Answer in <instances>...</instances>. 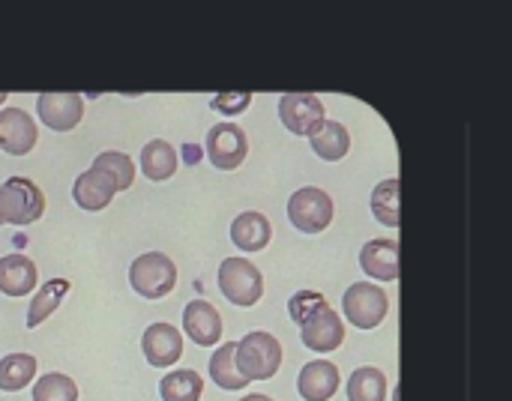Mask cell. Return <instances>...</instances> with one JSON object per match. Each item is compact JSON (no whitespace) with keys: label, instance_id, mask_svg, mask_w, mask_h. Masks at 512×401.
Wrapping results in <instances>:
<instances>
[{"label":"cell","instance_id":"1","mask_svg":"<svg viewBox=\"0 0 512 401\" xmlns=\"http://www.w3.org/2000/svg\"><path fill=\"white\" fill-rule=\"evenodd\" d=\"M45 213V195L30 177H9L0 186V228L3 225H33Z\"/></svg>","mask_w":512,"mask_h":401},{"label":"cell","instance_id":"2","mask_svg":"<svg viewBox=\"0 0 512 401\" xmlns=\"http://www.w3.org/2000/svg\"><path fill=\"white\" fill-rule=\"evenodd\" d=\"M282 366V345L270 333H249L237 342V369L246 381H270Z\"/></svg>","mask_w":512,"mask_h":401},{"label":"cell","instance_id":"3","mask_svg":"<svg viewBox=\"0 0 512 401\" xmlns=\"http://www.w3.org/2000/svg\"><path fill=\"white\" fill-rule=\"evenodd\" d=\"M129 285L144 300H162L177 285V264L162 252L138 255L129 267Z\"/></svg>","mask_w":512,"mask_h":401},{"label":"cell","instance_id":"4","mask_svg":"<svg viewBox=\"0 0 512 401\" xmlns=\"http://www.w3.org/2000/svg\"><path fill=\"white\" fill-rule=\"evenodd\" d=\"M219 291L234 306H255L264 297V276L249 258H225L219 267Z\"/></svg>","mask_w":512,"mask_h":401},{"label":"cell","instance_id":"5","mask_svg":"<svg viewBox=\"0 0 512 401\" xmlns=\"http://www.w3.org/2000/svg\"><path fill=\"white\" fill-rule=\"evenodd\" d=\"M288 219L303 234H321L333 222V198L324 189H297L288 201Z\"/></svg>","mask_w":512,"mask_h":401},{"label":"cell","instance_id":"6","mask_svg":"<svg viewBox=\"0 0 512 401\" xmlns=\"http://www.w3.org/2000/svg\"><path fill=\"white\" fill-rule=\"evenodd\" d=\"M342 309H345V318L360 327V330H375L387 312H390V297L384 294V288L378 285H369V282H354L348 291H345V300H342Z\"/></svg>","mask_w":512,"mask_h":401},{"label":"cell","instance_id":"7","mask_svg":"<svg viewBox=\"0 0 512 401\" xmlns=\"http://www.w3.org/2000/svg\"><path fill=\"white\" fill-rule=\"evenodd\" d=\"M249 156V138L237 123H216L207 132V159L219 171H234Z\"/></svg>","mask_w":512,"mask_h":401},{"label":"cell","instance_id":"8","mask_svg":"<svg viewBox=\"0 0 512 401\" xmlns=\"http://www.w3.org/2000/svg\"><path fill=\"white\" fill-rule=\"evenodd\" d=\"M279 120L285 123L288 132L312 138L318 126L327 120V111L315 93H285L279 99Z\"/></svg>","mask_w":512,"mask_h":401},{"label":"cell","instance_id":"9","mask_svg":"<svg viewBox=\"0 0 512 401\" xmlns=\"http://www.w3.org/2000/svg\"><path fill=\"white\" fill-rule=\"evenodd\" d=\"M300 339H303V345L309 351L330 354V351H336L345 342V324H342L339 312L327 303V306H321L315 315H309L300 324Z\"/></svg>","mask_w":512,"mask_h":401},{"label":"cell","instance_id":"10","mask_svg":"<svg viewBox=\"0 0 512 401\" xmlns=\"http://www.w3.org/2000/svg\"><path fill=\"white\" fill-rule=\"evenodd\" d=\"M39 120L54 132H69L84 117V99L78 93H42L36 99Z\"/></svg>","mask_w":512,"mask_h":401},{"label":"cell","instance_id":"11","mask_svg":"<svg viewBox=\"0 0 512 401\" xmlns=\"http://www.w3.org/2000/svg\"><path fill=\"white\" fill-rule=\"evenodd\" d=\"M141 351L153 369H171L183 357V336L171 324H150L141 336Z\"/></svg>","mask_w":512,"mask_h":401},{"label":"cell","instance_id":"12","mask_svg":"<svg viewBox=\"0 0 512 401\" xmlns=\"http://www.w3.org/2000/svg\"><path fill=\"white\" fill-rule=\"evenodd\" d=\"M39 141L36 123L21 108H3L0 111V150L9 156H27Z\"/></svg>","mask_w":512,"mask_h":401},{"label":"cell","instance_id":"13","mask_svg":"<svg viewBox=\"0 0 512 401\" xmlns=\"http://www.w3.org/2000/svg\"><path fill=\"white\" fill-rule=\"evenodd\" d=\"M183 330L186 336L201 345V348H213L222 339V315L213 309V303L207 300H192L183 309Z\"/></svg>","mask_w":512,"mask_h":401},{"label":"cell","instance_id":"14","mask_svg":"<svg viewBox=\"0 0 512 401\" xmlns=\"http://www.w3.org/2000/svg\"><path fill=\"white\" fill-rule=\"evenodd\" d=\"M399 240H369L360 249V267L369 279L396 282L399 279Z\"/></svg>","mask_w":512,"mask_h":401},{"label":"cell","instance_id":"15","mask_svg":"<svg viewBox=\"0 0 512 401\" xmlns=\"http://www.w3.org/2000/svg\"><path fill=\"white\" fill-rule=\"evenodd\" d=\"M297 390L306 401H330L339 390V369L330 360H312L300 369Z\"/></svg>","mask_w":512,"mask_h":401},{"label":"cell","instance_id":"16","mask_svg":"<svg viewBox=\"0 0 512 401\" xmlns=\"http://www.w3.org/2000/svg\"><path fill=\"white\" fill-rule=\"evenodd\" d=\"M114 195H117V186H114L105 174H99L96 168H87L84 174L75 177L72 198H75V204H78L81 210L99 213V210H105V207L114 201Z\"/></svg>","mask_w":512,"mask_h":401},{"label":"cell","instance_id":"17","mask_svg":"<svg viewBox=\"0 0 512 401\" xmlns=\"http://www.w3.org/2000/svg\"><path fill=\"white\" fill-rule=\"evenodd\" d=\"M39 282L36 264L27 255H3L0 258V294L27 297Z\"/></svg>","mask_w":512,"mask_h":401},{"label":"cell","instance_id":"18","mask_svg":"<svg viewBox=\"0 0 512 401\" xmlns=\"http://www.w3.org/2000/svg\"><path fill=\"white\" fill-rule=\"evenodd\" d=\"M273 237V228L264 213L246 210L231 222V240L240 252H261Z\"/></svg>","mask_w":512,"mask_h":401},{"label":"cell","instance_id":"19","mask_svg":"<svg viewBox=\"0 0 512 401\" xmlns=\"http://www.w3.org/2000/svg\"><path fill=\"white\" fill-rule=\"evenodd\" d=\"M174 171H177V150L162 138L147 141L141 150V174L153 183H165L174 177Z\"/></svg>","mask_w":512,"mask_h":401},{"label":"cell","instance_id":"20","mask_svg":"<svg viewBox=\"0 0 512 401\" xmlns=\"http://www.w3.org/2000/svg\"><path fill=\"white\" fill-rule=\"evenodd\" d=\"M372 216L387 228L402 225V180L399 177L381 180L375 186V192H372Z\"/></svg>","mask_w":512,"mask_h":401},{"label":"cell","instance_id":"21","mask_svg":"<svg viewBox=\"0 0 512 401\" xmlns=\"http://www.w3.org/2000/svg\"><path fill=\"white\" fill-rule=\"evenodd\" d=\"M309 141H312V150L324 162H339L351 150V135L345 129V123H339V120H324Z\"/></svg>","mask_w":512,"mask_h":401},{"label":"cell","instance_id":"22","mask_svg":"<svg viewBox=\"0 0 512 401\" xmlns=\"http://www.w3.org/2000/svg\"><path fill=\"white\" fill-rule=\"evenodd\" d=\"M69 291H72L69 279H48L27 309V330H36L39 324H45V318H51L57 312V306L63 303V297Z\"/></svg>","mask_w":512,"mask_h":401},{"label":"cell","instance_id":"23","mask_svg":"<svg viewBox=\"0 0 512 401\" xmlns=\"http://www.w3.org/2000/svg\"><path fill=\"white\" fill-rule=\"evenodd\" d=\"M210 375H213V384L222 387V390H243L249 381L240 375L237 369V342H225L213 357H210Z\"/></svg>","mask_w":512,"mask_h":401},{"label":"cell","instance_id":"24","mask_svg":"<svg viewBox=\"0 0 512 401\" xmlns=\"http://www.w3.org/2000/svg\"><path fill=\"white\" fill-rule=\"evenodd\" d=\"M36 378V357L30 354H9L0 360V390L21 393Z\"/></svg>","mask_w":512,"mask_h":401},{"label":"cell","instance_id":"25","mask_svg":"<svg viewBox=\"0 0 512 401\" xmlns=\"http://www.w3.org/2000/svg\"><path fill=\"white\" fill-rule=\"evenodd\" d=\"M204 393V378L192 369H177L168 372L159 381V396L162 401H198Z\"/></svg>","mask_w":512,"mask_h":401},{"label":"cell","instance_id":"26","mask_svg":"<svg viewBox=\"0 0 512 401\" xmlns=\"http://www.w3.org/2000/svg\"><path fill=\"white\" fill-rule=\"evenodd\" d=\"M348 399L351 401H387V378L375 366H360L348 378Z\"/></svg>","mask_w":512,"mask_h":401},{"label":"cell","instance_id":"27","mask_svg":"<svg viewBox=\"0 0 512 401\" xmlns=\"http://www.w3.org/2000/svg\"><path fill=\"white\" fill-rule=\"evenodd\" d=\"M90 168H96L99 174H105V177L117 186V192H126V189L135 183V162H132L126 153L105 150V153L96 156V162H93Z\"/></svg>","mask_w":512,"mask_h":401},{"label":"cell","instance_id":"28","mask_svg":"<svg viewBox=\"0 0 512 401\" xmlns=\"http://www.w3.org/2000/svg\"><path fill=\"white\" fill-rule=\"evenodd\" d=\"M33 401H78V387L69 375L48 372L33 384Z\"/></svg>","mask_w":512,"mask_h":401},{"label":"cell","instance_id":"29","mask_svg":"<svg viewBox=\"0 0 512 401\" xmlns=\"http://www.w3.org/2000/svg\"><path fill=\"white\" fill-rule=\"evenodd\" d=\"M321 306H327V300H324V294H318V291H297L294 297H291V303H288V315L297 321V324H303L309 315H315Z\"/></svg>","mask_w":512,"mask_h":401},{"label":"cell","instance_id":"30","mask_svg":"<svg viewBox=\"0 0 512 401\" xmlns=\"http://www.w3.org/2000/svg\"><path fill=\"white\" fill-rule=\"evenodd\" d=\"M252 102V93H222V96H213V108L222 111V114H243Z\"/></svg>","mask_w":512,"mask_h":401},{"label":"cell","instance_id":"31","mask_svg":"<svg viewBox=\"0 0 512 401\" xmlns=\"http://www.w3.org/2000/svg\"><path fill=\"white\" fill-rule=\"evenodd\" d=\"M240 401H273L270 396H261V393H249L246 399H240Z\"/></svg>","mask_w":512,"mask_h":401},{"label":"cell","instance_id":"32","mask_svg":"<svg viewBox=\"0 0 512 401\" xmlns=\"http://www.w3.org/2000/svg\"><path fill=\"white\" fill-rule=\"evenodd\" d=\"M3 102H6V93H0V105H3Z\"/></svg>","mask_w":512,"mask_h":401}]
</instances>
